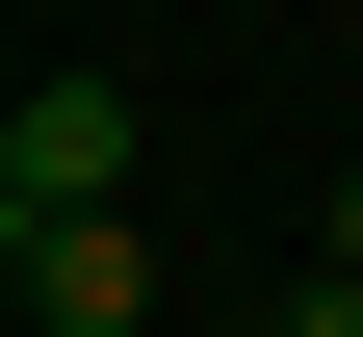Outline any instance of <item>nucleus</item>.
<instances>
[{"mask_svg":"<svg viewBox=\"0 0 363 337\" xmlns=\"http://www.w3.org/2000/svg\"><path fill=\"white\" fill-rule=\"evenodd\" d=\"M0 285H26L52 337H156V233H130V208H26V260H0Z\"/></svg>","mask_w":363,"mask_h":337,"instance_id":"obj_2","label":"nucleus"},{"mask_svg":"<svg viewBox=\"0 0 363 337\" xmlns=\"http://www.w3.org/2000/svg\"><path fill=\"white\" fill-rule=\"evenodd\" d=\"M259 337H363V285H337V260H286V285H259Z\"/></svg>","mask_w":363,"mask_h":337,"instance_id":"obj_3","label":"nucleus"},{"mask_svg":"<svg viewBox=\"0 0 363 337\" xmlns=\"http://www.w3.org/2000/svg\"><path fill=\"white\" fill-rule=\"evenodd\" d=\"M0 208H130V78H26L0 104Z\"/></svg>","mask_w":363,"mask_h":337,"instance_id":"obj_1","label":"nucleus"},{"mask_svg":"<svg viewBox=\"0 0 363 337\" xmlns=\"http://www.w3.org/2000/svg\"><path fill=\"white\" fill-rule=\"evenodd\" d=\"M311 260H337V285H363V182H337V233H311Z\"/></svg>","mask_w":363,"mask_h":337,"instance_id":"obj_4","label":"nucleus"},{"mask_svg":"<svg viewBox=\"0 0 363 337\" xmlns=\"http://www.w3.org/2000/svg\"><path fill=\"white\" fill-rule=\"evenodd\" d=\"M0 260H26V208H0Z\"/></svg>","mask_w":363,"mask_h":337,"instance_id":"obj_5","label":"nucleus"}]
</instances>
